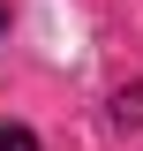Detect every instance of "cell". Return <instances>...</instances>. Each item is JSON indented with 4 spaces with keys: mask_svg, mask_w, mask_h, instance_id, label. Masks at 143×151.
I'll use <instances>...</instances> for the list:
<instances>
[{
    "mask_svg": "<svg viewBox=\"0 0 143 151\" xmlns=\"http://www.w3.org/2000/svg\"><path fill=\"white\" fill-rule=\"evenodd\" d=\"M0 151H38V136L23 129V121H0Z\"/></svg>",
    "mask_w": 143,
    "mask_h": 151,
    "instance_id": "6da1fadb",
    "label": "cell"
},
{
    "mask_svg": "<svg viewBox=\"0 0 143 151\" xmlns=\"http://www.w3.org/2000/svg\"><path fill=\"white\" fill-rule=\"evenodd\" d=\"M113 121H143V91H121V98H113Z\"/></svg>",
    "mask_w": 143,
    "mask_h": 151,
    "instance_id": "7a4b0ae2",
    "label": "cell"
},
{
    "mask_svg": "<svg viewBox=\"0 0 143 151\" xmlns=\"http://www.w3.org/2000/svg\"><path fill=\"white\" fill-rule=\"evenodd\" d=\"M0 30H8V8H0Z\"/></svg>",
    "mask_w": 143,
    "mask_h": 151,
    "instance_id": "3957f363",
    "label": "cell"
}]
</instances>
